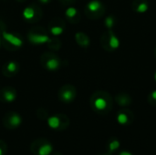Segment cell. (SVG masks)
I'll list each match as a JSON object with an SVG mask.
<instances>
[{"mask_svg":"<svg viewBox=\"0 0 156 155\" xmlns=\"http://www.w3.org/2000/svg\"><path fill=\"white\" fill-rule=\"evenodd\" d=\"M90 105L94 111L99 114H108L113 105V100L112 96L106 91H96L90 99Z\"/></svg>","mask_w":156,"mask_h":155,"instance_id":"obj_1","label":"cell"},{"mask_svg":"<svg viewBox=\"0 0 156 155\" xmlns=\"http://www.w3.org/2000/svg\"><path fill=\"white\" fill-rule=\"evenodd\" d=\"M101 44L106 51L114 52L119 49L121 46V41L113 30H107L101 36Z\"/></svg>","mask_w":156,"mask_h":155,"instance_id":"obj_2","label":"cell"},{"mask_svg":"<svg viewBox=\"0 0 156 155\" xmlns=\"http://www.w3.org/2000/svg\"><path fill=\"white\" fill-rule=\"evenodd\" d=\"M105 5L100 0L90 1L85 7V13L88 17L91 19H98L105 13Z\"/></svg>","mask_w":156,"mask_h":155,"instance_id":"obj_3","label":"cell"},{"mask_svg":"<svg viewBox=\"0 0 156 155\" xmlns=\"http://www.w3.org/2000/svg\"><path fill=\"white\" fill-rule=\"evenodd\" d=\"M117 122L122 126H129L134 121V114L129 109H122L118 111L116 116Z\"/></svg>","mask_w":156,"mask_h":155,"instance_id":"obj_4","label":"cell"},{"mask_svg":"<svg viewBox=\"0 0 156 155\" xmlns=\"http://www.w3.org/2000/svg\"><path fill=\"white\" fill-rule=\"evenodd\" d=\"M59 97L62 100V101L69 103L72 100H74V99L76 97V90L72 86H66V87L62 88V90L59 93Z\"/></svg>","mask_w":156,"mask_h":155,"instance_id":"obj_5","label":"cell"},{"mask_svg":"<svg viewBox=\"0 0 156 155\" xmlns=\"http://www.w3.org/2000/svg\"><path fill=\"white\" fill-rule=\"evenodd\" d=\"M150 8L148 0H133L132 3V9L137 14H144Z\"/></svg>","mask_w":156,"mask_h":155,"instance_id":"obj_6","label":"cell"},{"mask_svg":"<svg viewBox=\"0 0 156 155\" xmlns=\"http://www.w3.org/2000/svg\"><path fill=\"white\" fill-rule=\"evenodd\" d=\"M28 40L35 45H41L50 41V37L48 36L39 33H29L28 34Z\"/></svg>","mask_w":156,"mask_h":155,"instance_id":"obj_7","label":"cell"},{"mask_svg":"<svg viewBox=\"0 0 156 155\" xmlns=\"http://www.w3.org/2000/svg\"><path fill=\"white\" fill-rule=\"evenodd\" d=\"M2 37L5 41H7L9 44H11L15 48H20L23 45L22 39L12 33H8L4 30V31H2Z\"/></svg>","mask_w":156,"mask_h":155,"instance_id":"obj_8","label":"cell"},{"mask_svg":"<svg viewBox=\"0 0 156 155\" xmlns=\"http://www.w3.org/2000/svg\"><path fill=\"white\" fill-rule=\"evenodd\" d=\"M114 100H115V102H116L119 106L123 107V108L130 106V105L132 104V102H133L132 97H131L129 94L124 93V92L118 93V94L115 96Z\"/></svg>","mask_w":156,"mask_h":155,"instance_id":"obj_9","label":"cell"},{"mask_svg":"<svg viewBox=\"0 0 156 155\" xmlns=\"http://www.w3.org/2000/svg\"><path fill=\"white\" fill-rule=\"evenodd\" d=\"M120 148H121V142L115 137H112L111 139H109V141L106 143V149L108 153L112 154L117 153L120 150Z\"/></svg>","mask_w":156,"mask_h":155,"instance_id":"obj_10","label":"cell"},{"mask_svg":"<svg viewBox=\"0 0 156 155\" xmlns=\"http://www.w3.org/2000/svg\"><path fill=\"white\" fill-rule=\"evenodd\" d=\"M75 38H76L77 43L82 48H88L90 44V40L89 37L83 32H78L75 35Z\"/></svg>","mask_w":156,"mask_h":155,"instance_id":"obj_11","label":"cell"},{"mask_svg":"<svg viewBox=\"0 0 156 155\" xmlns=\"http://www.w3.org/2000/svg\"><path fill=\"white\" fill-rule=\"evenodd\" d=\"M7 121H8V126L10 128L18 127L22 122V119L17 113H12L11 115H9Z\"/></svg>","mask_w":156,"mask_h":155,"instance_id":"obj_12","label":"cell"},{"mask_svg":"<svg viewBox=\"0 0 156 155\" xmlns=\"http://www.w3.org/2000/svg\"><path fill=\"white\" fill-rule=\"evenodd\" d=\"M65 15L69 19V20H74L75 22H78L80 19V16H79V12L75 7H69L66 11H65Z\"/></svg>","mask_w":156,"mask_h":155,"instance_id":"obj_13","label":"cell"},{"mask_svg":"<svg viewBox=\"0 0 156 155\" xmlns=\"http://www.w3.org/2000/svg\"><path fill=\"white\" fill-rule=\"evenodd\" d=\"M52 145L49 143H45L37 149V155H49L52 153Z\"/></svg>","mask_w":156,"mask_h":155,"instance_id":"obj_14","label":"cell"},{"mask_svg":"<svg viewBox=\"0 0 156 155\" xmlns=\"http://www.w3.org/2000/svg\"><path fill=\"white\" fill-rule=\"evenodd\" d=\"M46 68L48 70H56L59 68V60L57 58H49L46 62Z\"/></svg>","mask_w":156,"mask_h":155,"instance_id":"obj_15","label":"cell"},{"mask_svg":"<svg viewBox=\"0 0 156 155\" xmlns=\"http://www.w3.org/2000/svg\"><path fill=\"white\" fill-rule=\"evenodd\" d=\"M116 25V17L113 15H109L104 19V26L107 30H112Z\"/></svg>","mask_w":156,"mask_h":155,"instance_id":"obj_16","label":"cell"},{"mask_svg":"<svg viewBox=\"0 0 156 155\" xmlns=\"http://www.w3.org/2000/svg\"><path fill=\"white\" fill-rule=\"evenodd\" d=\"M4 100L7 102H12L16 100V91L11 89H6L3 92Z\"/></svg>","mask_w":156,"mask_h":155,"instance_id":"obj_17","label":"cell"},{"mask_svg":"<svg viewBox=\"0 0 156 155\" xmlns=\"http://www.w3.org/2000/svg\"><path fill=\"white\" fill-rule=\"evenodd\" d=\"M48 124L50 128L56 130V129L59 128L61 122H60V119L58 116H51L48 119Z\"/></svg>","mask_w":156,"mask_h":155,"instance_id":"obj_18","label":"cell"},{"mask_svg":"<svg viewBox=\"0 0 156 155\" xmlns=\"http://www.w3.org/2000/svg\"><path fill=\"white\" fill-rule=\"evenodd\" d=\"M35 14H36V12H35V10H34V8H32V7H26L24 10H23V13H22V15H23V17L25 18V19H27V20H31V19H33L34 17H35Z\"/></svg>","mask_w":156,"mask_h":155,"instance_id":"obj_19","label":"cell"},{"mask_svg":"<svg viewBox=\"0 0 156 155\" xmlns=\"http://www.w3.org/2000/svg\"><path fill=\"white\" fill-rule=\"evenodd\" d=\"M5 69H6V70L8 71V73L13 74V73H16V70L18 69V65H17V63L15 62V61H9V62L6 64Z\"/></svg>","mask_w":156,"mask_h":155,"instance_id":"obj_20","label":"cell"},{"mask_svg":"<svg viewBox=\"0 0 156 155\" xmlns=\"http://www.w3.org/2000/svg\"><path fill=\"white\" fill-rule=\"evenodd\" d=\"M147 100L149 102L150 105L156 107V90L151 91L148 95V98H147Z\"/></svg>","mask_w":156,"mask_h":155,"instance_id":"obj_21","label":"cell"},{"mask_svg":"<svg viewBox=\"0 0 156 155\" xmlns=\"http://www.w3.org/2000/svg\"><path fill=\"white\" fill-rule=\"evenodd\" d=\"M63 27L61 26H51L50 27V33L53 35V36H58L60 34L63 33Z\"/></svg>","mask_w":156,"mask_h":155,"instance_id":"obj_22","label":"cell"},{"mask_svg":"<svg viewBox=\"0 0 156 155\" xmlns=\"http://www.w3.org/2000/svg\"><path fill=\"white\" fill-rule=\"evenodd\" d=\"M117 155H133V153H131L130 151H127V150H122V151H120L118 153Z\"/></svg>","mask_w":156,"mask_h":155,"instance_id":"obj_23","label":"cell"},{"mask_svg":"<svg viewBox=\"0 0 156 155\" xmlns=\"http://www.w3.org/2000/svg\"><path fill=\"white\" fill-rule=\"evenodd\" d=\"M5 149H4V148L1 146V144H0V155H4V153H5Z\"/></svg>","mask_w":156,"mask_h":155,"instance_id":"obj_24","label":"cell"},{"mask_svg":"<svg viewBox=\"0 0 156 155\" xmlns=\"http://www.w3.org/2000/svg\"><path fill=\"white\" fill-rule=\"evenodd\" d=\"M39 2L42 3V4H47V3L49 2V0H39Z\"/></svg>","mask_w":156,"mask_h":155,"instance_id":"obj_25","label":"cell"},{"mask_svg":"<svg viewBox=\"0 0 156 155\" xmlns=\"http://www.w3.org/2000/svg\"><path fill=\"white\" fill-rule=\"evenodd\" d=\"M101 155H112V153H108V152H107V153H103V154H101Z\"/></svg>","mask_w":156,"mask_h":155,"instance_id":"obj_26","label":"cell"},{"mask_svg":"<svg viewBox=\"0 0 156 155\" xmlns=\"http://www.w3.org/2000/svg\"><path fill=\"white\" fill-rule=\"evenodd\" d=\"M154 58H156V47H155V48H154Z\"/></svg>","mask_w":156,"mask_h":155,"instance_id":"obj_27","label":"cell"},{"mask_svg":"<svg viewBox=\"0 0 156 155\" xmlns=\"http://www.w3.org/2000/svg\"><path fill=\"white\" fill-rule=\"evenodd\" d=\"M154 80H155V82H156V71H155V73H154Z\"/></svg>","mask_w":156,"mask_h":155,"instance_id":"obj_28","label":"cell"},{"mask_svg":"<svg viewBox=\"0 0 156 155\" xmlns=\"http://www.w3.org/2000/svg\"><path fill=\"white\" fill-rule=\"evenodd\" d=\"M0 46H1V38H0Z\"/></svg>","mask_w":156,"mask_h":155,"instance_id":"obj_29","label":"cell"},{"mask_svg":"<svg viewBox=\"0 0 156 155\" xmlns=\"http://www.w3.org/2000/svg\"><path fill=\"white\" fill-rule=\"evenodd\" d=\"M65 1H70V0H65Z\"/></svg>","mask_w":156,"mask_h":155,"instance_id":"obj_30","label":"cell"}]
</instances>
